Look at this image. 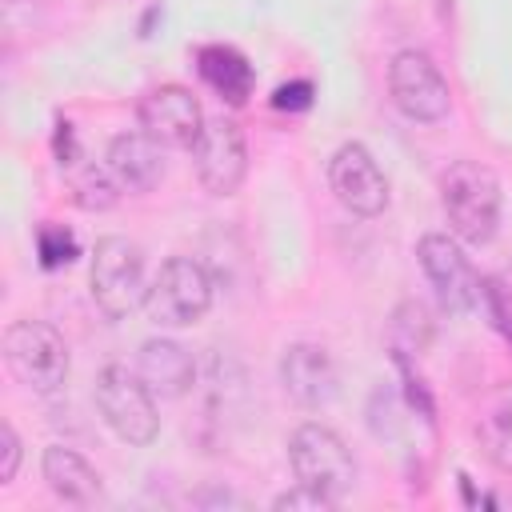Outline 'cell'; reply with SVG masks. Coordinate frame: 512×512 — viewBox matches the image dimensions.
I'll return each instance as SVG.
<instances>
[{
	"instance_id": "cell-2",
	"label": "cell",
	"mask_w": 512,
	"mask_h": 512,
	"mask_svg": "<svg viewBox=\"0 0 512 512\" xmlns=\"http://www.w3.org/2000/svg\"><path fill=\"white\" fill-rule=\"evenodd\" d=\"M88 288L108 320H124L144 304V252L128 236H100L88 264Z\"/></svg>"
},
{
	"instance_id": "cell-8",
	"label": "cell",
	"mask_w": 512,
	"mask_h": 512,
	"mask_svg": "<svg viewBox=\"0 0 512 512\" xmlns=\"http://www.w3.org/2000/svg\"><path fill=\"white\" fill-rule=\"evenodd\" d=\"M416 256H420V268L428 276V284L436 288L440 304L448 312H472L480 308V272L472 268V260L464 256V248L448 236V232H424L420 244H416Z\"/></svg>"
},
{
	"instance_id": "cell-22",
	"label": "cell",
	"mask_w": 512,
	"mask_h": 512,
	"mask_svg": "<svg viewBox=\"0 0 512 512\" xmlns=\"http://www.w3.org/2000/svg\"><path fill=\"white\" fill-rule=\"evenodd\" d=\"M336 500H328L324 492H316V488H304V484H296L292 492H284V496H276V508L284 512H296V508H312V512H324V508H332Z\"/></svg>"
},
{
	"instance_id": "cell-6",
	"label": "cell",
	"mask_w": 512,
	"mask_h": 512,
	"mask_svg": "<svg viewBox=\"0 0 512 512\" xmlns=\"http://www.w3.org/2000/svg\"><path fill=\"white\" fill-rule=\"evenodd\" d=\"M288 464L296 484L324 492L328 500H340L352 484H356V460L344 444L340 432H332L328 424H300L288 440Z\"/></svg>"
},
{
	"instance_id": "cell-15",
	"label": "cell",
	"mask_w": 512,
	"mask_h": 512,
	"mask_svg": "<svg viewBox=\"0 0 512 512\" xmlns=\"http://www.w3.org/2000/svg\"><path fill=\"white\" fill-rule=\"evenodd\" d=\"M136 372L144 376V384L160 396H184L192 388V376H196V364H192V352L180 344V340H168V336H152L140 344V356H136Z\"/></svg>"
},
{
	"instance_id": "cell-19",
	"label": "cell",
	"mask_w": 512,
	"mask_h": 512,
	"mask_svg": "<svg viewBox=\"0 0 512 512\" xmlns=\"http://www.w3.org/2000/svg\"><path fill=\"white\" fill-rule=\"evenodd\" d=\"M36 248H40V264H44V268H60V264H72V256H76V236H72L64 224H40Z\"/></svg>"
},
{
	"instance_id": "cell-5",
	"label": "cell",
	"mask_w": 512,
	"mask_h": 512,
	"mask_svg": "<svg viewBox=\"0 0 512 512\" xmlns=\"http://www.w3.org/2000/svg\"><path fill=\"white\" fill-rule=\"evenodd\" d=\"M4 364L24 388L52 396L68 380V344L44 320H12L4 328Z\"/></svg>"
},
{
	"instance_id": "cell-10",
	"label": "cell",
	"mask_w": 512,
	"mask_h": 512,
	"mask_svg": "<svg viewBox=\"0 0 512 512\" xmlns=\"http://www.w3.org/2000/svg\"><path fill=\"white\" fill-rule=\"evenodd\" d=\"M192 160H196V176H200L204 192L232 196L248 172V144H244L240 124L228 116L204 120V132L192 144Z\"/></svg>"
},
{
	"instance_id": "cell-20",
	"label": "cell",
	"mask_w": 512,
	"mask_h": 512,
	"mask_svg": "<svg viewBox=\"0 0 512 512\" xmlns=\"http://www.w3.org/2000/svg\"><path fill=\"white\" fill-rule=\"evenodd\" d=\"M480 304L488 308V316H492V324L504 332V340L512 344V292H508L500 280H484Z\"/></svg>"
},
{
	"instance_id": "cell-21",
	"label": "cell",
	"mask_w": 512,
	"mask_h": 512,
	"mask_svg": "<svg viewBox=\"0 0 512 512\" xmlns=\"http://www.w3.org/2000/svg\"><path fill=\"white\" fill-rule=\"evenodd\" d=\"M312 104V84L308 80H292V84H280L272 92V108L280 112H304Z\"/></svg>"
},
{
	"instance_id": "cell-9",
	"label": "cell",
	"mask_w": 512,
	"mask_h": 512,
	"mask_svg": "<svg viewBox=\"0 0 512 512\" xmlns=\"http://www.w3.org/2000/svg\"><path fill=\"white\" fill-rule=\"evenodd\" d=\"M328 188H332V196L352 216L372 220V216H380L388 208V176L380 172L376 156L364 144H356V140H348V144H340L332 152V160H328Z\"/></svg>"
},
{
	"instance_id": "cell-17",
	"label": "cell",
	"mask_w": 512,
	"mask_h": 512,
	"mask_svg": "<svg viewBox=\"0 0 512 512\" xmlns=\"http://www.w3.org/2000/svg\"><path fill=\"white\" fill-rule=\"evenodd\" d=\"M196 72H200V80H204L224 104H232V108H240V104L252 96V88H256V68H252L248 56L236 52L232 44H204V48L196 52Z\"/></svg>"
},
{
	"instance_id": "cell-14",
	"label": "cell",
	"mask_w": 512,
	"mask_h": 512,
	"mask_svg": "<svg viewBox=\"0 0 512 512\" xmlns=\"http://www.w3.org/2000/svg\"><path fill=\"white\" fill-rule=\"evenodd\" d=\"M56 156H60V172L68 176L72 184V200L88 212H104L116 204L120 196V184L116 176L108 172V164H84L88 156L80 152L76 136H72V124H60V144H56Z\"/></svg>"
},
{
	"instance_id": "cell-12",
	"label": "cell",
	"mask_w": 512,
	"mask_h": 512,
	"mask_svg": "<svg viewBox=\"0 0 512 512\" xmlns=\"http://www.w3.org/2000/svg\"><path fill=\"white\" fill-rule=\"evenodd\" d=\"M280 384L300 408H324L340 392L336 364L320 344H292L280 356Z\"/></svg>"
},
{
	"instance_id": "cell-4",
	"label": "cell",
	"mask_w": 512,
	"mask_h": 512,
	"mask_svg": "<svg viewBox=\"0 0 512 512\" xmlns=\"http://www.w3.org/2000/svg\"><path fill=\"white\" fill-rule=\"evenodd\" d=\"M208 308H212V276L192 256H168L144 292V312L156 328H188L204 320Z\"/></svg>"
},
{
	"instance_id": "cell-1",
	"label": "cell",
	"mask_w": 512,
	"mask_h": 512,
	"mask_svg": "<svg viewBox=\"0 0 512 512\" xmlns=\"http://www.w3.org/2000/svg\"><path fill=\"white\" fill-rule=\"evenodd\" d=\"M440 204L464 244H488L500 224V180L480 160H452L440 176Z\"/></svg>"
},
{
	"instance_id": "cell-7",
	"label": "cell",
	"mask_w": 512,
	"mask_h": 512,
	"mask_svg": "<svg viewBox=\"0 0 512 512\" xmlns=\"http://www.w3.org/2000/svg\"><path fill=\"white\" fill-rule=\"evenodd\" d=\"M388 92H392V104L408 120H420V124H436L452 108V88H448L444 72L420 48H404V52L392 56V64H388Z\"/></svg>"
},
{
	"instance_id": "cell-11",
	"label": "cell",
	"mask_w": 512,
	"mask_h": 512,
	"mask_svg": "<svg viewBox=\"0 0 512 512\" xmlns=\"http://www.w3.org/2000/svg\"><path fill=\"white\" fill-rule=\"evenodd\" d=\"M136 124L164 148H192L204 132V112L184 84H156L140 96Z\"/></svg>"
},
{
	"instance_id": "cell-3",
	"label": "cell",
	"mask_w": 512,
	"mask_h": 512,
	"mask_svg": "<svg viewBox=\"0 0 512 512\" xmlns=\"http://www.w3.org/2000/svg\"><path fill=\"white\" fill-rule=\"evenodd\" d=\"M156 392L144 384L140 372H128L124 364H104L96 376V408L104 424L132 448H148L160 436V412Z\"/></svg>"
},
{
	"instance_id": "cell-13",
	"label": "cell",
	"mask_w": 512,
	"mask_h": 512,
	"mask_svg": "<svg viewBox=\"0 0 512 512\" xmlns=\"http://www.w3.org/2000/svg\"><path fill=\"white\" fill-rule=\"evenodd\" d=\"M104 164L124 192H152L164 180V144L148 132H120L112 136Z\"/></svg>"
},
{
	"instance_id": "cell-16",
	"label": "cell",
	"mask_w": 512,
	"mask_h": 512,
	"mask_svg": "<svg viewBox=\"0 0 512 512\" xmlns=\"http://www.w3.org/2000/svg\"><path fill=\"white\" fill-rule=\"evenodd\" d=\"M40 472H44V484L52 488V496L72 508H88L100 500V472L76 448H64V444L44 448Z\"/></svg>"
},
{
	"instance_id": "cell-18",
	"label": "cell",
	"mask_w": 512,
	"mask_h": 512,
	"mask_svg": "<svg viewBox=\"0 0 512 512\" xmlns=\"http://www.w3.org/2000/svg\"><path fill=\"white\" fill-rule=\"evenodd\" d=\"M476 440L488 464L512 472V384H496L476 412Z\"/></svg>"
},
{
	"instance_id": "cell-23",
	"label": "cell",
	"mask_w": 512,
	"mask_h": 512,
	"mask_svg": "<svg viewBox=\"0 0 512 512\" xmlns=\"http://www.w3.org/2000/svg\"><path fill=\"white\" fill-rule=\"evenodd\" d=\"M20 468V440L12 432V424H0V484H8Z\"/></svg>"
}]
</instances>
